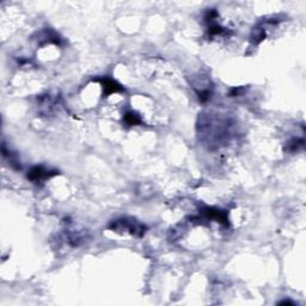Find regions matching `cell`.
<instances>
[{"instance_id":"8","label":"cell","mask_w":306,"mask_h":306,"mask_svg":"<svg viewBox=\"0 0 306 306\" xmlns=\"http://www.w3.org/2000/svg\"><path fill=\"white\" fill-rule=\"evenodd\" d=\"M3 155H4L5 158H8L9 164L11 165L12 168L16 169V170H21V164H19L17 156H16L15 153H12L10 149L6 148L5 144H3Z\"/></svg>"},{"instance_id":"9","label":"cell","mask_w":306,"mask_h":306,"mask_svg":"<svg viewBox=\"0 0 306 306\" xmlns=\"http://www.w3.org/2000/svg\"><path fill=\"white\" fill-rule=\"evenodd\" d=\"M123 122L127 126H139L142 123V119L134 112H128L123 116Z\"/></svg>"},{"instance_id":"3","label":"cell","mask_w":306,"mask_h":306,"mask_svg":"<svg viewBox=\"0 0 306 306\" xmlns=\"http://www.w3.org/2000/svg\"><path fill=\"white\" fill-rule=\"evenodd\" d=\"M200 217H202L206 220H214L221 224L224 226L230 225L229 213L224 210H219L216 207H203L200 210Z\"/></svg>"},{"instance_id":"1","label":"cell","mask_w":306,"mask_h":306,"mask_svg":"<svg viewBox=\"0 0 306 306\" xmlns=\"http://www.w3.org/2000/svg\"><path fill=\"white\" fill-rule=\"evenodd\" d=\"M230 121L220 120L218 117L211 116V114H200L197 121L198 135L208 145L220 146L225 142V139L230 138Z\"/></svg>"},{"instance_id":"5","label":"cell","mask_w":306,"mask_h":306,"mask_svg":"<svg viewBox=\"0 0 306 306\" xmlns=\"http://www.w3.org/2000/svg\"><path fill=\"white\" fill-rule=\"evenodd\" d=\"M97 81H99V83L102 84L103 97H108L109 95H113V93L122 92V91H125V89H123V86L121 85V84H119L116 80H114L109 77H103V78H100V79H97Z\"/></svg>"},{"instance_id":"4","label":"cell","mask_w":306,"mask_h":306,"mask_svg":"<svg viewBox=\"0 0 306 306\" xmlns=\"http://www.w3.org/2000/svg\"><path fill=\"white\" fill-rule=\"evenodd\" d=\"M57 175H59V171L57 170H50V169H45L42 165H36L28 171V180L34 182V183H40V182L49 180Z\"/></svg>"},{"instance_id":"2","label":"cell","mask_w":306,"mask_h":306,"mask_svg":"<svg viewBox=\"0 0 306 306\" xmlns=\"http://www.w3.org/2000/svg\"><path fill=\"white\" fill-rule=\"evenodd\" d=\"M109 230L117 233H128L141 238L146 233V226L133 218H119L109 224Z\"/></svg>"},{"instance_id":"6","label":"cell","mask_w":306,"mask_h":306,"mask_svg":"<svg viewBox=\"0 0 306 306\" xmlns=\"http://www.w3.org/2000/svg\"><path fill=\"white\" fill-rule=\"evenodd\" d=\"M43 40V44L45 45L47 43H53L55 45H63L64 40L57 31H54L53 29H44L38 34V41Z\"/></svg>"},{"instance_id":"7","label":"cell","mask_w":306,"mask_h":306,"mask_svg":"<svg viewBox=\"0 0 306 306\" xmlns=\"http://www.w3.org/2000/svg\"><path fill=\"white\" fill-rule=\"evenodd\" d=\"M304 145H305L304 138H293L289 140L287 144H286L285 151L289 153H295L298 152L299 149L304 147Z\"/></svg>"}]
</instances>
